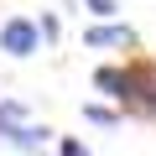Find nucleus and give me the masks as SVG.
<instances>
[{"label":"nucleus","instance_id":"nucleus-1","mask_svg":"<svg viewBox=\"0 0 156 156\" xmlns=\"http://www.w3.org/2000/svg\"><path fill=\"white\" fill-rule=\"evenodd\" d=\"M120 115H130V120H156V62L151 57H135V62H125L120 68Z\"/></svg>","mask_w":156,"mask_h":156},{"label":"nucleus","instance_id":"nucleus-2","mask_svg":"<svg viewBox=\"0 0 156 156\" xmlns=\"http://www.w3.org/2000/svg\"><path fill=\"white\" fill-rule=\"evenodd\" d=\"M0 52L5 57H37L42 52V26L31 16H5V26H0Z\"/></svg>","mask_w":156,"mask_h":156},{"label":"nucleus","instance_id":"nucleus-3","mask_svg":"<svg viewBox=\"0 0 156 156\" xmlns=\"http://www.w3.org/2000/svg\"><path fill=\"white\" fill-rule=\"evenodd\" d=\"M0 146L42 151V146H52V130H47V125H31V120H11V115H0Z\"/></svg>","mask_w":156,"mask_h":156},{"label":"nucleus","instance_id":"nucleus-4","mask_svg":"<svg viewBox=\"0 0 156 156\" xmlns=\"http://www.w3.org/2000/svg\"><path fill=\"white\" fill-rule=\"evenodd\" d=\"M83 47H140V37L120 21H99V26L83 31Z\"/></svg>","mask_w":156,"mask_h":156},{"label":"nucleus","instance_id":"nucleus-5","mask_svg":"<svg viewBox=\"0 0 156 156\" xmlns=\"http://www.w3.org/2000/svg\"><path fill=\"white\" fill-rule=\"evenodd\" d=\"M94 89H99V94H109V99L120 94V62H104V68H94Z\"/></svg>","mask_w":156,"mask_h":156},{"label":"nucleus","instance_id":"nucleus-6","mask_svg":"<svg viewBox=\"0 0 156 156\" xmlns=\"http://www.w3.org/2000/svg\"><path fill=\"white\" fill-rule=\"evenodd\" d=\"M83 120H89V125H115L120 115H115V109H104V104H83Z\"/></svg>","mask_w":156,"mask_h":156},{"label":"nucleus","instance_id":"nucleus-7","mask_svg":"<svg viewBox=\"0 0 156 156\" xmlns=\"http://www.w3.org/2000/svg\"><path fill=\"white\" fill-rule=\"evenodd\" d=\"M83 11H89V16H99V21H109V16L120 11V0H83Z\"/></svg>","mask_w":156,"mask_h":156},{"label":"nucleus","instance_id":"nucleus-8","mask_svg":"<svg viewBox=\"0 0 156 156\" xmlns=\"http://www.w3.org/2000/svg\"><path fill=\"white\" fill-rule=\"evenodd\" d=\"M37 26H42V42H57V37H62V26H57V16H52V11H42V21H37Z\"/></svg>","mask_w":156,"mask_h":156},{"label":"nucleus","instance_id":"nucleus-9","mask_svg":"<svg viewBox=\"0 0 156 156\" xmlns=\"http://www.w3.org/2000/svg\"><path fill=\"white\" fill-rule=\"evenodd\" d=\"M57 151H62V156H83L89 146H83V140H73V135H68V140H57Z\"/></svg>","mask_w":156,"mask_h":156}]
</instances>
